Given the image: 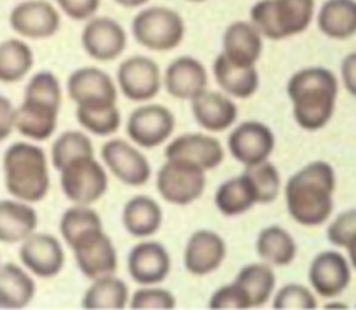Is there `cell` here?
<instances>
[{
    "label": "cell",
    "mask_w": 356,
    "mask_h": 310,
    "mask_svg": "<svg viewBox=\"0 0 356 310\" xmlns=\"http://www.w3.org/2000/svg\"><path fill=\"white\" fill-rule=\"evenodd\" d=\"M336 173L323 160H315L289 178L285 185L287 211L302 226H318L330 218L334 209Z\"/></svg>",
    "instance_id": "1"
},
{
    "label": "cell",
    "mask_w": 356,
    "mask_h": 310,
    "mask_svg": "<svg viewBox=\"0 0 356 310\" xmlns=\"http://www.w3.org/2000/svg\"><path fill=\"white\" fill-rule=\"evenodd\" d=\"M339 84L330 70L309 66L296 72L289 79L287 94L299 127L318 131L325 127L336 110Z\"/></svg>",
    "instance_id": "2"
},
{
    "label": "cell",
    "mask_w": 356,
    "mask_h": 310,
    "mask_svg": "<svg viewBox=\"0 0 356 310\" xmlns=\"http://www.w3.org/2000/svg\"><path fill=\"white\" fill-rule=\"evenodd\" d=\"M3 183L17 201L37 204L51 190L49 160L38 145L26 141L13 143L2 159Z\"/></svg>",
    "instance_id": "3"
},
{
    "label": "cell",
    "mask_w": 356,
    "mask_h": 310,
    "mask_svg": "<svg viewBox=\"0 0 356 310\" xmlns=\"http://www.w3.org/2000/svg\"><path fill=\"white\" fill-rule=\"evenodd\" d=\"M315 0H259L250 9V23L270 40H285L308 30Z\"/></svg>",
    "instance_id": "4"
},
{
    "label": "cell",
    "mask_w": 356,
    "mask_h": 310,
    "mask_svg": "<svg viewBox=\"0 0 356 310\" xmlns=\"http://www.w3.org/2000/svg\"><path fill=\"white\" fill-rule=\"evenodd\" d=\"M131 31L136 42L148 51L169 52L181 45L186 33V24L177 10L153 6L136 14Z\"/></svg>",
    "instance_id": "5"
},
{
    "label": "cell",
    "mask_w": 356,
    "mask_h": 310,
    "mask_svg": "<svg viewBox=\"0 0 356 310\" xmlns=\"http://www.w3.org/2000/svg\"><path fill=\"white\" fill-rule=\"evenodd\" d=\"M59 183L65 197L79 206L96 204L110 187L106 167L94 155L76 157L65 164L59 169Z\"/></svg>",
    "instance_id": "6"
},
{
    "label": "cell",
    "mask_w": 356,
    "mask_h": 310,
    "mask_svg": "<svg viewBox=\"0 0 356 310\" xmlns=\"http://www.w3.org/2000/svg\"><path fill=\"white\" fill-rule=\"evenodd\" d=\"M207 171L179 159H167L156 174L160 197L174 206H190L204 195Z\"/></svg>",
    "instance_id": "7"
},
{
    "label": "cell",
    "mask_w": 356,
    "mask_h": 310,
    "mask_svg": "<svg viewBox=\"0 0 356 310\" xmlns=\"http://www.w3.org/2000/svg\"><path fill=\"white\" fill-rule=\"evenodd\" d=\"M75 254L76 267L83 277L94 279L111 275L117 272L118 256L110 237L101 228L89 230L70 247Z\"/></svg>",
    "instance_id": "8"
},
{
    "label": "cell",
    "mask_w": 356,
    "mask_h": 310,
    "mask_svg": "<svg viewBox=\"0 0 356 310\" xmlns=\"http://www.w3.org/2000/svg\"><path fill=\"white\" fill-rule=\"evenodd\" d=\"M176 129V117L163 104H143L131 114L127 134L139 148L153 150L167 141Z\"/></svg>",
    "instance_id": "9"
},
{
    "label": "cell",
    "mask_w": 356,
    "mask_h": 310,
    "mask_svg": "<svg viewBox=\"0 0 356 310\" xmlns=\"http://www.w3.org/2000/svg\"><path fill=\"white\" fill-rule=\"evenodd\" d=\"M101 159L104 167L129 187H145L152 178V166L148 159L125 139H108L101 146Z\"/></svg>",
    "instance_id": "10"
},
{
    "label": "cell",
    "mask_w": 356,
    "mask_h": 310,
    "mask_svg": "<svg viewBox=\"0 0 356 310\" xmlns=\"http://www.w3.org/2000/svg\"><path fill=\"white\" fill-rule=\"evenodd\" d=\"M117 84L127 100L146 103L162 89V72L148 56H131L118 66Z\"/></svg>",
    "instance_id": "11"
},
{
    "label": "cell",
    "mask_w": 356,
    "mask_h": 310,
    "mask_svg": "<svg viewBox=\"0 0 356 310\" xmlns=\"http://www.w3.org/2000/svg\"><path fill=\"white\" fill-rule=\"evenodd\" d=\"M273 131L259 121H245L236 125L228 136V150L233 159L245 167L270 160L275 152Z\"/></svg>",
    "instance_id": "12"
},
{
    "label": "cell",
    "mask_w": 356,
    "mask_h": 310,
    "mask_svg": "<svg viewBox=\"0 0 356 310\" xmlns=\"http://www.w3.org/2000/svg\"><path fill=\"white\" fill-rule=\"evenodd\" d=\"M9 24L19 37L30 40H47L58 33L61 16L47 0H24L10 10Z\"/></svg>",
    "instance_id": "13"
},
{
    "label": "cell",
    "mask_w": 356,
    "mask_h": 310,
    "mask_svg": "<svg viewBox=\"0 0 356 310\" xmlns=\"http://www.w3.org/2000/svg\"><path fill=\"white\" fill-rule=\"evenodd\" d=\"M82 47L94 61H115L127 47V33L117 20L108 16H92L82 30Z\"/></svg>",
    "instance_id": "14"
},
{
    "label": "cell",
    "mask_w": 356,
    "mask_h": 310,
    "mask_svg": "<svg viewBox=\"0 0 356 310\" xmlns=\"http://www.w3.org/2000/svg\"><path fill=\"white\" fill-rule=\"evenodd\" d=\"M19 260L35 277L52 279L65 267V249L58 237L33 232L21 242Z\"/></svg>",
    "instance_id": "15"
},
{
    "label": "cell",
    "mask_w": 356,
    "mask_h": 310,
    "mask_svg": "<svg viewBox=\"0 0 356 310\" xmlns=\"http://www.w3.org/2000/svg\"><path fill=\"white\" fill-rule=\"evenodd\" d=\"M66 91L76 107H106L117 104L118 89L113 79L96 66L76 68L66 82Z\"/></svg>",
    "instance_id": "16"
},
{
    "label": "cell",
    "mask_w": 356,
    "mask_h": 310,
    "mask_svg": "<svg viewBox=\"0 0 356 310\" xmlns=\"http://www.w3.org/2000/svg\"><path fill=\"white\" fill-rule=\"evenodd\" d=\"M170 254L163 244L156 240H143L136 244L127 256V268L132 281L139 286H156L170 274Z\"/></svg>",
    "instance_id": "17"
},
{
    "label": "cell",
    "mask_w": 356,
    "mask_h": 310,
    "mask_svg": "<svg viewBox=\"0 0 356 310\" xmlns=\"http://www.w3.org/2000/svg\"><path fill=\"white\" fill-rule=\"evenodd\" d=\"M226 242L214 230H197L184 247V268L195 277H205L218 270L225 261Z\"/></svg>",
    "instance_id": "18"
},
{
    "label": "cell",
    "mask_w": 356,
    "mask_h": 310,
    "mask_svg": "<svg viewBox=\"0 0 356 310\" xmlns=\"http://www.w3.org/2000/svg\"><path fill=\"white\" fill-rule=\"evenodd\" d=\"M165 159H179L195 164L205 171L216 169L225 160V148L221 141L211 134L186 132L167 145Z\"/></svg>",
    "instance_id": "19"
},
{
    "label": "cell",
    "mask_w": 356,
    "mask_h": 310,
    "mask_svg": "<svg viewBox=\"0 0 356 310\" xmlns=\"http://www.w3.org/2000/svg\"><path fill=\"white\" fill-rule=\"evenodd\" d=\"M162 84L167 93L176 100L191 101L207 89L209 75L200 59L179 56L167 66Z\"/></svg>",
    "instance_id": "20"
},
{
    "label": "cell",
    "mask_w": 356,
    "mask_h": 310,
    "mask_svg": "<svg viewBox=\"0 0 356 310\" xmlns=\"http://www.w3.org/2000/svg\"><path fill=\"white\" fill-rule=\"evenodd\" d=\"M59 104L24 98L14 110V129L31 141H47L58 127Z\"/></svg>",
    "instance_id": "21"
},
{
    "label": "cell",
    "mask_w": 356,
    "mask_h": 310,
    "mask_svg": "<svg viewBox=\"0 0 356 310\" xmlns=\"http://www.w3.org/2000/svg\"><path fill=\"white\" fill-rule=\"evenodd\" d=\"M351 268L346 258L337 251H323L316 254L309 265L312 288L323 298H334L348 288Z\"/></svg>",
    "instance_id": "22"
},
{
    "label": "cell",
    "mask_w": 356,
    "mask_h": 310,
    "mask_svg": "<svg viewBox=\"0 0 356 310\" xmlns=\"http://www.w3.org/2000/svg\"><path fill=\"white\" fill-rule=\"evenodd\" d=\"M191 114L205 131L222 132L233 127L238 118V108L228 94L205 89L191 100Z\"/></svg>",
    "instance_id": "23"
},
{
    "label": "cell",
    "mask_w": 356,
    "mask_h": 310,
    "mask_svg": "<svg viewBox=\"0 0 356 310\" xmlns=\"http://www.w3.org/2000/svg\"><path fill=\"white\" fill-rule=\"evenodd\" d=\"M263 38L250 21H233L222 35V54L236 65L256 66L263 56Z\"/></svg>",
    "instance_id": "24"
},
{
    "label": "cell",
    "mask_w": 356,
    "mask_h": 310,
    "mask_svg": "<svg viewBox=\"0 0 356 310\" xmlns=\"http://www.w3.org/2000/svg\"><path fill=\"white\" fill-rule=\"evenodd\" d=\"M214 79L225 94L236 100H249L259 89V72L256 66H243L229 61L225 54H219L212 65Z\"/></svg>",
    "instance_id": "25"
},
{
    "label": "cell",
    "mask_w": 356,
    "mask_h": 310,
    "mask_svg": "<svg viewBox=\"0 0 356 310\" xmlns=\"http://www.w3.org/2000/svg\"><path fill=\"white\" fill-rule=\"evenodd\" d=\"M38 215L33 206L17 199L0 201V242L21 244L37 232Z\"/></svg>",
    "instance_id": "26"
},
{
    "label": "cell",
    "mask_w": 356,
    "mask_h": 310,
    "mask_svg": "<svg viewBox=\"0 0 356 310\" xmlns=\"http://www.w3.org/2000/svg\"><path fill=\"white\" fill-rule=\"evenodd\" d=\"M163 223V211L155 199L148 195H136L129 199L122 211V225L129 235L146 239L155 235Z\"/></svg>",
    "instance_id": "27"
},
{
    "label": "cell",
    "mask_w": 356,
    "mask_h": 310,
    "mask_svg": "<svg viewBox=\"0 0 356 310\" xmlns=\"http://www.w3.org/2000/svg\"><path fill=\"white\" fill-rule=\"evenodd\" d=\"M35 291L37 286L26 268L0 263V309H24L33 302Z\"/></svg>",
    "instance_id": "28"
},
{
    "label": "cell",
    "mask_w": 356,
    "mask_h": 310,
    "mask_svg": "<svg viewBox=\"0 0 356 310\" xmlns=\"http://www.w3.org/2000/svg\"><path fill=\"white\" fill-rule=\"evenodd\" d=\"M214 202L218 211L229 218H235L252 209L257 204V195L249 174L242 173L240 176L226 180L225 183L219 185Z\"/></svg>",
    "instance_id": "29"
},
{
    "label": "cell",
    "mask_w": 356,
    "mask_h": 310,
    "mask_svg": "<svg viewBox=\"0 0 356 310\" xmlns=\"http://www.w3.org/2000/svg\"><path fill=\"white\" fill-rule=\"evenodd\" d=\"M256 253L261 261L271 267H285L296 260L298 244L294 237L280 225H270L256 239Z\"/></svg>",
    "instance_id": "30"
},
{
    "label": "cell",
    "mask_w": 356,
    "mask_h": 310,
    "mask_svg": "<svg viewBox=\"0 0 356 310\" xmlns=\"http://www.w3.org/2000/svg\"><path fill=\"white\" fill-rule=\"evenodd\" d=\"M320 31L329 38L346 40L356 33V0H327L316 16Z\"/></svg>",
    "instance_id": "31"
},
{
    "label": "cell",
    "mask_w": 356,
    "mask_h": 310,
    "mask_svg": "<svg viewBox=\"0 0 356 310\" xmlns=\"http://www.w3.org/2000/svg\"><path fill=\"white\" fill-rule=\"evenodd\" d=\"M235 282L245 291L250 309H257V307H264L273 298L277 275L271 265L259 261V263H249L240 268Z\"/></svg>",
    "instance_id": "32"
},
{
    "label": "cell",
    "mask_w": 356,
    "mask_h": 310,
    "mask_svg": "<svg viewBox=\"0 0 356 310\" xmlns=\"http://www.w3.org/2000/svg\"><path fill=\"white\" fill-rule=\"evenodd\" d=\"M127 303V284L115 274L94 279L82 298V307L87 310H120Z\"/></svg>",
    "instance_id": "33"
},
{
    "label": "cell",
    "mask_w": 356,
    "mask_h": 310,
    "mask_svg": "<svg viewBox=\"0 0 356 310\" xmlns=\"http://www.w3.org/2000/svg\"><path fill=\"white\" fill-rule=\"evenodd\" d=\"M33 51L21 38L0 42V82H21L33 68Z\"/></svg>",
    "instance_id": "34"
},
{
    "label": "cell",
    "mask_w": 356,
    "mask_h": 310,
    "mask_svg": "<svg viewBox=\"0 0 356 310\" xmlns=\"http://www.w3.org/2000/svg\"><path fill=\"white\" fill-rule=\"evenodd\" d=\"M75 117L83 131L94 136H111L120 129L122 115L117 104L106 107H76Z\"/></svg>",
    "instance_id": "35"
},
{
    "label": "cell",
    "mask_w": 356,
    "mask_h": 310,
    "mask_svg": "<svg viewBox=\"0 0 356 310\" xmlns=\"http://www.w3.org/2000/svg\"><path fill=\"white\" fill-rule=\"evenodd\" d=\"M101 226H103L101 216L90 206H72L63 212L59 219V232L68 247H72L73 242L86 232Z\"/></svg>",
    "instance_id": "36"
},
{
    "label": "cell",
    "mask_w": 356,
    "mask_h": 310,
    "mask_svg": "<svg viewBox=\"0 0 356 310\" xmlns=\"http://www.w3.org/2000/svg\"><path fill=\"white\" fill-rule=\"evenodd\" d=\"M82 155H94V146L89 136L82 131H66L56 138L51 150V162L56 171L70 160Z\"/></svg>",
    "instance_id": "37"
},
{
    "label": "cell",
    "mask_w": 356,
    "mask_h": 310,
    "mask_svg": "<svg viewBox=\"0 0 356 310\" xmlns=\"http://www.w3.org/2000/svg\"><path fill=\"white\" fill-rule=\"evenodd\" d=\"M245 173L249 174L250 181L256 188L257 204H271L273 201H277L282 188V178L280 171L275 164L264 160L257 166L247 167Z\"/></svg>",
    "instance_id": "38"
},
{
    "label": "cell",
    "mask_w": 356,
    "mask_h": 310,
    "mask_svg": "<svg viewBox=\"0 0 356 310\" xmlns=\"http://www.w3.org/2000/svg\"><path fill=\"white\" fill-rule=\"evenodd\" d=\"M24 98H33V100L47 101V103L59 104L63 101L61 82L52 72H38L28 80Z\"/></svg>",
    "instance_id": "39"
},
{
    "label": "cell",
    "mask_w": 356,
    "mask_h": 310,
    "mask_svg": "<svg viewBox=\"0 0 356 310\" xmlns=\"http://www.w3.org/2000/svg\"><path fill=\"white\" fill-rule=\"evenodd\" d=\"M273 309L277 310H313L316 309V298L306 286L296 284H285L284 288L278 289L273 296Z\"/></svg>",
    "instance_id": "40"
},
{
    "label": "cell",
    "mask_w": 356,
    "mask_h": 310,
    "mask_svg": "<svg viewBox=\"0 0 356 310\" xmlns=\"http://www.w3.org/2000/svg\"><path fill=\"white\" fill-rule=\"evenodd\" d=\"M131 309L136 310H170L176 307V296L163 288H155V286H143L141 289L132 295L129 300Z\"/></svg>",
    "instance_id": "41"
},
{
    "label": "cell",
    "mask_w": 356,
    "mask_h": 310,
    "mask_svg": "<svg viewBox=\"0 0 356 310\" xmlns=\"http://www.w3.org/2000/svg\"><path fill=\"white\" fill-rule=\"evenodd\" d=\"M209 307L214 310H245L250 309V302L245 291L236 282H232L212 293Z\"/></svg>",
    "instance_id": "42"
},
{
    "label": "cell",
    "mask_w": 356,
    "mask_h": 310,
    "mask_svg": "<svg viewBox=\"0 0 356 310\" xmlns=\"http://www.w3.org/2000/svg\"><path fill=\"white\" fill-rule=\"evenodd\" d=\"M353 235H356V209L337 216L327 230V237L337 247H346L348 240Z\"/></svg>",
    "instance_id": "43"
},
{
    "label": "cell",
    "mask_w": 356,
    "mask_h": 310,
    "mask_svg": "<svg viewBox=\"0 0 356 310\" xmlns=\"http://www.w3.org/2000/svg\"><path fill=\"white\" fill-rule=\"evenodd\" d=\"M59 9L73 21H87L96 16L101 0H56Z\"/></svg>",
    "instance_id": "44"
},
{
    "label": "cell",
    "mask_w": 356,
    "mask_h": 310,
    "mask_svg": "<svg viewBox=\"0 0 356 310\" xmlns=\"http://www.w3.org/2000/svg\"><path fill=\"white\" fill-rule=\"evenodd\" d=\"M14 104L9 98L0 94V141L7 139L14 131Z\"/></svg>",
    "instance_id": "45"
},
{
    "label": "cell",
    "mask_w": 356,
    "mask_h": 310,
    "mask_svg": "<svg viewBox=\"0 0 356 310\" xmlns=\"http://www.w3.org/2000/svg\"><path fill=\"white\" fill-rule=\"evenodd\" d=\"M341 73H343L344 87L348 89V93L356 96V52H351L344 58Z\"/></svg>",
    "instance_id": "46"
},
{
    "label": "cell",
    "mask_w": 356,
    "mask_h": 310,
    "mask_svg": "<svg viewBox=\"0 0 356 310\" xmlns=\"http://www.w3.org/2000/svg\"><path fill=\"white\" fill-rule=\"evenodd\" d=\"M115 2L125 9H139V7H145L149 0H115Z\"/></svg>",
    "instance_id": "47"
},
{
    "label": "cell",
    "mask_w": 356,
    "mask_h": 310,
    "mask_svg": "<svg viewBox=\"0 0 356 310\" xmlns=\"http://www.w3.org/2000/svg\"><path fill=\"white\" fill-rule=\"evenodd\" d=\"M346 247H348V253H350L351 265L356 268V235H353L350 240H348Z\"/></svg>",
    "instance_id": "48"
},
{
    "label": "cell",
    "mask_w": 356,
    "mask_h": 310,
    "mask_svg": "<svg viewBox=\"0 0 356 310\" xmlns=\"http://www.w3.org/2000/svg\"><path fill=\"white\" fill-rule=\"evenodd\" d=\"M188 2H193V3H202V2H207V0H188Z\"/></svg>",
    "instance_id": "49"
}]
</instances>
